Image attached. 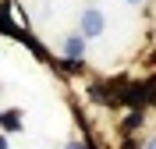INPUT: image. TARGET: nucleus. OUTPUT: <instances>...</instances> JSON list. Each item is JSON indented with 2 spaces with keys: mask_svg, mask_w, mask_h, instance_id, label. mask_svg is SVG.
<instances>
[{
  "mask_svg": "<svg viewBox=\"0 0 156 149\" xmlns=\"http://www.w3.org/2000/svg\"><path fill=\"white\" fill-rule=\"evenodd\" d=\"M128 4H142V0H128Z\"/></svg>",
  "mask_w": 156,
  "mask_h": 149,
  "instance_id": "5",
  "label": "nucleus"
},
{
  "mask_svg": "<svg viewBox=\"0 0 156 149\" xmlns=\"http://www.w3.org/2000/svg\"><path fill=\"white\" fill-rule=\"evenodd\" d=\"M68 149H82V146H78V142H68Z\"/></svg>",
  "mask_w": 156,
  "mask_h": 149,
  "instance_id": "4",
  "label": "nucleus"
},
{
  "mask_svg": "<svg viewBox=\"0 0 156 149\" xmlns=\"http://www.w3.org/2000/svg\"><path fill=\"white\" fill-rule=\"evenodd\" d=\"M103 29H107V18H103V11L99 7H89L82 11V18H78V36L82 39H96V36H103Z\"/></svg>",
  "mask_w": 156,
  "mask_h": 149,
  "instance_id": "1",
  "label": "nucleus"
},
{
  "mask_svg": "<svg viewBox=\"0 0 156 149\" xmlns=\"http://www.w3.org/2000/svg\"><path fill=\"white\" fill-rule=\"evenodd\" d=\"M146 149H156V135H153V139H149V142H146Z\"/></svg>",
  "mask_w": 156,
  "mask_h": 149,
  "instance_id": "3",
  "label": "nucleus"
},
{
  "mask_svg": "<svg viewBox=\"0 0 156 149\" xmlns=\"http://www.w3.org/2000/svg\"><path fill=\"white\" fill-rule=\"evenodd\" d=\"M82 53H85V39H82V36H68V39H64V57L78 60Z\"/></svg>",
  "mask_w": 156,
  "mask_h": 149,
  "instance_id": "2",
  "label": "nucleus"
}]
</instances>
